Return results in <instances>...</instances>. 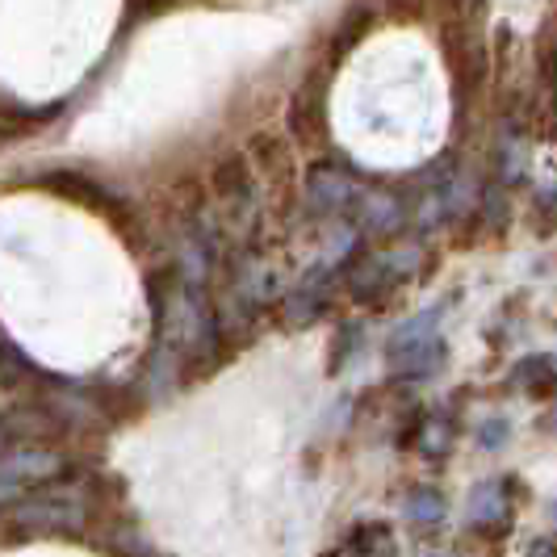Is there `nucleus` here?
Segmentation results:
<instances>
[{"instance_id": "obj_1", "label": "nucleus", "mask_w": 557, "mask_h": 557, "mask_svg": "<svg viewBox=\"0 0 557 557\" xmlns=\"http://www.w3.org/2000/svg\"><path fill=\"white\" fill-rule=\"evenodd\" d=\"M13 520L22 524H38V529H81L84 524V503L72 495H59V499H47V495H29L26 507H13Z\"/></svg>"}, {"instance_id": "obj_2", "label": "nucleus", "mask_w": 557, "mask_h": 557, "mask_svg": "<svg viewBox=\"0 0 557 557\" xmlns=\"http://www.w3.org/2000/svg\"><path fill=\"white\" fill-rule=\"evenodd\" d=\"M466 516H470V524H499L503 516H507V491H503V482H482L470 503H466Z\"/></svg>"}, {"instance_id": "obj_3", "label": "nucleus", "mask_w": 557, "mask_h": 557, "mask_svg": "<svg viewBox=\"0 0 557 557\" xmlns=\"http://www.w3.org/2000/svg\"><path fill=\"white\" fill-rule=\"evenodd\" d=\"M210 189L219 197H248L251 194V172L239 156H226L223 164L210 172Z\"/></svg>"}, {"instance_id": "obj_4", "label": "nucleus", "mask_w": 557, "mask_h": 557, "mask_svg": "<svg viewBox=\"0 0 557 557\" xmlns=\"http://www.w3.org/2000/svg\"><path fill=\"white\" fill-rule=\"evenodd\" d=\"M403 516L419 524V529H432V524H441L445 520V499L432 491V486H419L411 499L403 503Z\"/></svg>"}, {"instance_id": "obj_5", "label": "nucleus", "mask_w": 557, "mask_h": 557, "mask_svg": "<svg viewBox=\"0 0 557 557\" xmlns=\"http://www.w3.org/2000/svg\"><path fill=\"white\" fill-rule=\"evenodd\" d=\"M251 156L260 160V172H269V181H273V176H289V151H285L281 143H273V139H256V147H251Z\"/></svg>"}, {"instance_id": "obj_6", "label": "nucleus", "mask_w": 557, "mask_h": 557, "mask_svg": "<svg viewBox=\"0 0 557 557\" xmlns=\"http://www.w3.org/2000/svg\"><path fill=\"white\" fill-rule=\"evenodd\" d=\"M507 436H511V428H507L503 419H491V423L478 432V445H482V448H503V445H507Z\"/></svg>"}, {"instance_id": "obj_7", "label": "nucleus", "mask_w": 557, "mask_h": 557, "mask_svg": "<svg viewBox=\"0 0 557 557\" xmlns=\"http://www.w3.org/2000/svg\"><path fill=\"white\" fill-rule=\"evenodd\" d=\"M557 549H554V541H532V549H529V557H554Z\"/></svg>"}, {"instance_id": "obj_8", "label": "nucleus", "mask_w": 557, "mask_h": 557, "mask_svg": "<svg viewBox=\"0 0 557 557\" xmlns=\"http://www.w3.org/2000/svg\"><path fill=\"white\" fill-rule=\"evenodd\" d=\"M164 4H172V0H135V9H143V13H156V9H164Z\"/></svg>"}, {"instance_id": "obj_9", "label": "nucleus", "mask_w": 557, "mask_h": 557, "mask_svg": "<svg viewBox=\"0 0 557 557\" xmlns=\"http://www.w3.org/2000/svg\"><path fill=\"white\" fill-rule=\"evenodd\" d=\"M554 520H557V499H554Z\"/></svg>"}, {"instance_id": "obj_10", "label": "nucleus", "mask_w": 557, "mask_h": 557, "mask_svg": "<svg viewBox=\"0 0 557 557\" xmlns=\"http://www.w3.org/2000/svg\"><path fill=\"white\" fill-rule=\"evenodd\" d=\"M432 557H448V554H432Z\"/></svg>"}]
</instances>
